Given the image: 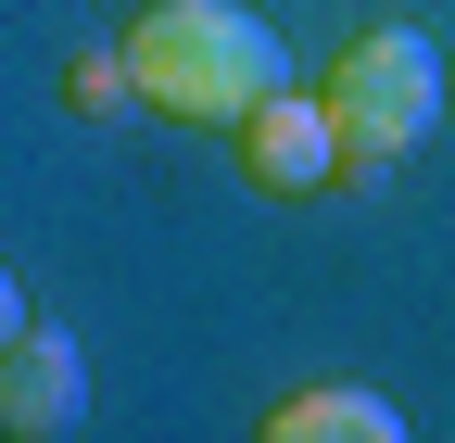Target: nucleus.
Returning a JSON list of instances; mask_svg holds the SVG:
<instances>
[{
	"mask_svg": "<svg viewBox=\"0 0 455 443\" xmlns=\"http://www.w3.org/2000/svg\"><path fill=\"white\" fill-rule=\"evenodd\" d=\"M76 418H89V355L64 329H26V342L0 355V431L13 443H64Z\"/></svg>",
	"mask_w": 455,
	"mask_h": 443,
	"instance_id": "4",
	"label": "nucleus"
},
{
	"mask_svg": "<svg viewBox=\"0 0 455 443\" xmlns=\"http://www.w3.org/2000/svg\"><path fill=\"white\" fill-rule=\"evenodd\" d=\"M228 140H241V178H253L266 203H316V190H341V127H329V89H266Z\"/></svg>",
	"mask_w": 455,
	"mask_h": 443,
	"instance_id": "3",
	"label": "nucleus"
},
{
	"mask_svg": "<svg viewBox=\"0 0 455 443\" xmlns=\"http://www.w3.org/2000/svg\"><path fill=\"white\" fill-rule=\"evenodd\" d=\"M64 101H76V115H127V51H76V64H64Z\"/></svg>",
	"mask_w": 455,
	"mask_h": 443,
	"instance_id": "6",
	"label": "nucleus"
},
{
	"mask_svg": "<svg viewBox=\"0 0 455 443\" xmlns=\"http://www.w3.org/2000/svg\"><path fill=\"white\" fill-rule=\"evenodd\" d=\"M253 443H405V418H392V393H367V380H304V393H278Z\"/></svg>",
	"mask_w": 455,
	"mask_h": 443,
	"instance_id": "5",
	"label": "nucleus"
},
{
	"mask_svg": "<svg viewBox=\"0 0 455 443\" xmlns=\"http://www.w3.org/2000/svg\"><path fill=\"white\" fill-rule=\"evenodd\" d=\"M127 89L164 127H241L278 77V26L253 0H140L127 13Z\"/></svg>",
	"mask_w": 455,
	"mask_h": 443,
	"instance_id": "1",
	"label": "nucleus"
},
{
	"mask_svg": "<svg viewBox=\"0 0 455 443\" xmlns=\"http://www.w3.org/2000/svg\"><path fill=\"white\" fill-rule=\"evenodd\" d=\"M26 329H38V317H26V279H13V266H0V355L26 342Z\"/></svg>",
	"mask_w": 455,
	"mask_h": 443,
	"instance_id": "7",
	"label": "nucleus"
},
{
	"mask_svg": "<svg viewBox=\"0 0 455 443\" xmlns=\"http://www.w3.org/2000/svg\"><path fill=\"white\" fill-rule=\"evenodd\" d=\"M329 127H341V190L392 178V165L443 127V51H430L418 26H367V38L329 64Z\"/></svg>",
	"mask_w": 455,
	"mask_h": 443,
	"instance_id": "2",
	"label": "nucleus"
}]
</instances>
